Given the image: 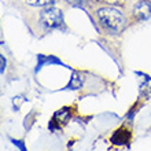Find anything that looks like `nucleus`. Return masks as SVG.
<instances>
[{
    "mask_svg": "<svg viewBox=\"0 0 151 151\" xmlns=\"http://www.w3.org/2000/svg\"><path fill=\"white\" fill-rule=\"evenodd\" d=\"M69 117H70V110H69L68 107H65V109H62V110H59V111H56L55 115H54V118H52V121H51V128L54 127L55 124L58 127L66 124Z\"/></svg>",
    "mask_w": 151,
    "mask_h": 151,
    "instance_id": "5",
    "label": "nucleus"
},
{
    "mask_svg": "<svg viewBox=\"0 0 151 151\" xmlns=\"http://www.w3.org/2000/svg\"><path fill=\"white\" fill-rule=\"evenodd\" d=\"M0 60H1V73H3L4 69H6V59H4V56H0Z\"/></svg>",
    "mask_w": 151,
    "mask_h": 151,
    "instance_id": "9",
    "label": "nucleus"
},
{
    "mask_svg": "<svg viewBox=\"0 0 151 151\" xmlns=\"http://www.w3.org/2000/svg\"><path fill=\"white\" fill-rule=\"evenodd\" d=\"M28 3L32 6H48L52 3V0H28Z\"/></svg>",
    "mask_w": 151,
    "mask_h": 151,
    "instance_id": "6",
    "label": "nucleus"
},
{
    "mask_svg": "<svg viewBox=\"0 0 151 151\" xmlns=\"http://www.w3.org/2000/svg\"><path fill=\"white\" fill-rule=\"evenodd\" d=\"M98 19L100 25L110 33H119L125 28V18L122 12L113 7H103L98 10Z\"/></svg>",
    "mask_w": 151,
    "mask_h": 151,
    "instance_id": "1",
    "label": "nucleus"
},
{
    "mask_svg": "<svg viewBox=\"0 0 151 151\" xmlns=\"http://www.w3.org/2000/svg\"><path fill=\"white\" fill-rule=\"evenodd\" d=\"M11 142H12L14 144H15V146H17L18 148H19L21 151H28V150H26V147L24 146V142H21V140H14V139H12Z\"/></svg>",
    "mask_w": 151,
    "mask_h": 151,
    "instance_id": "7",
    "label": "nucleus"
},
{
    "mask_svg": "<svg viewBox=\"0 0 151 151\" xmlns=\"http://www.w3.org/2000/svg\"><path fill=\"white\" fill-rule=\"evenodd\" d=\"M40 22L47 29L59 28L63 24V14L59 8L54 7V6H48L40 14Z\"/></svg>",
    "mask_w": 151,
    "mask_h": 151,
    "instance_id": "2",
    "label": "nucleus"
},
{
    "mask_svg": "<svg viewBox=\"0 0 151 151\" xmlns=\"http://www.w3.org/2000/svg\"><path fill=\"white\" fill-rule=\"evenodd\" d=\"M135 15L139 19H148L151 18V3L140 1L135 6Z\"/></svg>",
    "mask_w": 151,
    "mask_h": 151,
    "instance_id": "3",
    "label": "nucleus"
},
{
    "mask_svg": "<svg viewBox=\"0 0 151 151\" xmlns=\"http://www.w3.org/2000/svg\"><path fill=\"white\" fill-rule=\"evenodd\" d=\"M131 140V133L127 129H118V131L114 132V135L111 136V143L117 144V146H124V144H128V142Z\"/></svg>",
    "mask_w": 151,
    "mask_h": 151,
    "instance_id": "4",
    "label": "nucleus"
},
{
    "mask_svg": "<svg viewBox=\"0 0 151 151\" xmlns=\"http://www.w3.org/2000/svg\"><path fill=\"white\" fill-rule=\"evenodd\" d=\"M80 85H81V81L77 78V76H74V78H73V83L70 84V88H73V89H77Z\"/></svg>",
    "mask_w": 151,
    "mask_h": 151,
    "instance_id": "8",
    "label": "nucleus"
}]
</instances>
